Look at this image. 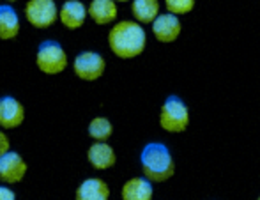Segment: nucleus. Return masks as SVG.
Instances as JSON below:
<instances>
[{
	"label": "nucleus",
	"instance_id": "f257e3e1",
	"mask_svg": "<svg viewBox=\"0 0 260 200\" xmlns=\"http://www.w3.org/2000/svg\"><path fill=\"white\" fill-rule=\"evenodd\" d=\"M108 46L119 59L129 60L142 55L147 46V34L135 20L117 21L108 32Z\"/></svg>",
	"mask_w": 260,
	"mask_h": 200
},
{
	"label": "nucleus",
	"instance_id": "f03ea898",
	"mask_svg": "<svg viewBox=\"0 0 260 200\" xmlns=\"http://www.w3.org/2000/svg\"><path fill=\"white\" fill-rule=\"evenodd\" d=\"M144 177L151 183H165L175 174V163L170 149L161 142H149L140 154Z\"/></svg>",
	"mask_w": 260,
	"mask_h": 200
},
{
	"label": "nucleus",
	"instance_id": "7ed1b4c3",
	"mask_svg": "<svg viewBox=\"0 0 260 200\" xmlns=\"http://www.w3.org/2000/svg\"><path fill=\"white\" fill-rule=\"evenodd\" d=\"M159 126L168 133H182L189 126V108L179 96H168L159 110Z\"/></svg>",
	"mask_w": 260,
	"mask_h": 200
},
{
	"label": "nucleus",
	"instance_id": "20e7f679",
	"mask_svg": "<svg viewBox=\"0 0 260 200\" xmlns=\"http://www.w3.org/2000/svg\"><path fill=\"white\" fill-rule=\"evenodd\" d=\"M69 64L68 53L62 48V45L53 39H46L39 45L38 53H36V66L41 73L48 76L60 75L66 71Z\"/></svg>",
	"mask_w": 260,
	"mask_h": 200
},
{
	"label": "nucleus",
	"instance_id": "39448f33",
	"mask_svg": "<svg viewBox=\"0 0 260 200\" xmlns=\"http://www.w3.org/2000/svg\"><path fill=\"white\" fill-rule=\"evenodd\" d=\"M106 60L101 53L87 50L75 57L73 60V71L83 82H96L105 75Z\"/></svg>",
	"mask_w": 260,
	"mask_h": 200
},
{
	"label": "nucleus",
	"instance_id": "423d86ee",
	"mask_svg": "<svg viewBox=\"0 0 260 200\" xmlns=\"http://www.w3.org/2000/svg\"><path fill=\"white\" fill-rule=\"evenodd\" d=\"M25 18L36 28H48L58 20L55 0H28L25 4Z\"/></svg>",
	"mask_w": 260,
	"mask_h": 200
},
{
	"label": "nucleus",
	"instance_id": "0eeeda50",
	"mask_svg": "<svg viewBox=\"0 0 260 200\" xmlns=\"http://www.w3.org/2000/svg\"><path fill=\"white\" fill-rule=\"evenodd\" d=\"M28 166L21 154L14 151H7L4 156H0V181L6 184L21 183L27 174Z\"/></svg>",
	"mask_w": 260,
	"mask_h": 200
},
{
	"label": "nucleus",
	"instance_id": "6e6552de",
	"mask_svg": "<svg viewBox=\"0 0 260 200\" xmlns=\"http://www.w3.org/2000/svg\"><path fill=\"white\" fill-rule=\"evenodd\" d=\"M25 121V108L16 97L4 96L0 97V128L16 129Z\"/></svg>",
	"mask_w": 260,
	"mask_h": 200
},
{
	"label": "nucleus",
	"instance_id": "1a4fd4ad",
	"mask_svg": "<svg viewBox=\"0 0 260 200\" xmlns=\"http://www.w3.org/2000/svg\"><path fill=\"white\" fill-rule=\"evenodd\" d=\"M151 25H152V34H154V38L159 43H165V45L174 43L175 39L181 36V30H182L179 16L170 14V13L157 14V18Z\"/></svg>",
	"mask_w": 260,
	"mask_h": 200
},
{
	"label": "nucleus",
	"instance_id": "9d476101",
	"mask_svg": "<svg viewBox=\"0 0 260 200\" xmlns=\"http://www.w3.org/2000/svg\"><path fill=\"white\" fill-rule=\"evenodd\" d=\"M58 20L69 30L83 27L87 20V7L80 0H66L58 9Z\"/></svg>",
	"mask_w": 260,
	"mask_h": 200
},
{
	"label": "nucleus",
	"instance_id": "9b49d317",
	"mask_svg": "<svg viewBox=\"0 0 260 200\" xmlns=\"http://www.w3.org/2000/svg\"><path fill=\"white\" fill-rule=\"evenodd\" d=\"M87 159L96 170H108L117 163V154L113 147L106 142H96L87 151Z\"/></svg>",
	"mask_w": 260,
	"mask_h": 200
},
{
	"label": "nucleus",
	"instance_id": "f8f14e48",
	"mask_svg": "<svg viewBox=\"0 0 260 200\" xmlns=\"http://www.w3.org/2000/svg\"><path fill=\"white\" fill-rule=\"evenodd\" d=\"M87 16L96 25H110L117 20L119 9L115 0H92L87 7Z\"/></svg>",
	"mask_w": 260,
	"mask_h": 200
},
{
	"label": "nucleus",
	"instance_id": "ddd939ff",
	"mask_svg": "<svg viewBox=\"0 0 260 200\" xmlns=\"http://www.w3.org/2000/svg\"><path fill=\"white\" fill-rule=\"evenodd\" d=\"M122 200H152L154 197V188L152 183L145 177H131L126 181L120 190Z\"/></svg>",
	"mask_w": 260,
	"mask_h": 200
},
{
	"label": "nucleus",
	"instance_id": "4468645a",
	"mask_svg": "<svg viewBox=\"0 0 260 200\" xmlns=\"http://www.w3.org/2000/svg\"><path fill=\"white\" fill-rule=\"evenodd\" d=\"M76 200H108L110 198V188L100 177H89L82 181L80 186L76 188L75 193Z\"/></svg>",
	"mask_w": 260,
	"mask_h": 200
},
{
	"label": "nucleus",
	"instance_id": "2eb2a0df",
	"mask_svg": "<svg viewBox=\"0 0 260 200\" xmlns=\"http://www.w3.org/2000/svg\"><path fill=\"white\" fill-rule=\"evenodd\" d=\"M20 34V16L11 4L0 6V39L9 41Z\"/></svg>",
	"mask_w": 260,
	"mask_h": 200
},
{
	"label": "nucleus",
	"instance_id": "dca6fc26",
	"mask_svg": "<svg viewBox=\"0 0 260 200\" xmlns=\"http://www.w3.org/2000/svg\"><path fill=\"white\" fill-rule=\"evenodd\" d=\"M131 13L137 23H152L159 14V2L157 0H131Z\"/></svg>",
	"mask_w": 260,
	"mask_h": 200
},
{
	"label": "nucleus",
	"instance_id": "f3484780",
	"mask_svg": "<svg viewBox=\"0 0 260 200\" xmlns=\"http://www.w3.org/2000/svg\"><path fill=\"white\" fill-rule=\"evenodd\" d=\"M113 133L112 122L106 117H94L89 122V137L94 138L96 142H106Z\"/></svg>",
	"mask_w": 260,
	"mask_h": 200
},
{
	"label": "nucleus",
	"instance_id": "a211bd4d",
	"mask_svg": "<svg viewBox=\"0 0 260 200\" xmlns=\"http://www.w3.org/2000/svg\"><path fill=\"white\" fill-rule=\"evenodd\" d=\"M197 0H165V7L170 14L175 16H182V14H188L193 11Z\"/></svg>",
	"mask_w": 260,
	"mask_h": 200
},
{
	"label": "nucleus",
	"instance_id": "6ab92c4d",
	"mask_svg": "<svg viewBox=\"0 0 260 200\" xmlns=\"http://www.w3.org/2000/svg\"><path fill=\"white\" fill-rule=\"evenodd\" d=\"M7 151H11V142H9V137L0 129V156H4Z\"/></svg>",
	"mask_w": 260,
	"mask_h": 200
},
{
	"label": "nucleus",
	"instance_id": "aec40b11",
	"mask_svg": "<svg viewBox=\"0 0 260 200\" xmlns=\"http://www.w3.org/2000/svg\"><path fill=\"white\" fill-rule=\"evenodd\" d=\"M0 200H16V193L11 188L0 186Z\"/></svg>",
	"mask_w": 260,
	"mask_h": 200
},
{
	"label": "nucleus",
	"instance_id": "412c9836",
	"mask_svg": "<svg viewBox=\"0 0 260 200\" xmlns=\"http://www.w3.org/2000/svg\"><path fill=\"white\" fill-rule=\"evenodd\" d=\"M115 2H131V0H115Z\"/></svg>",
	"mask_w": 260,
	"mask_h": 200
},
{
	"label": "nucleus",
	"instance_id": "4be33fe9",
	"mask_svg": "<svg viewBox=\"0 0 260 200\" xmlns=\"http://www.w3.org/2000/svg\"><path fill=\"white\" fill-rule=\"evenodd\" d=\"M9 4H13V2H20V0H7Z\"/></svg>",
	"mask_w": 260,
	"mask_h": 200
},
{
	"label": "nucleus",
	"instance_id": "5701e85b",
	"mask_svg": "<svg viewBox=\"0 0 260 200\" xmlns=\"http://www.w3.org/2000/svg\"><path fill=\"white\" fill-rule=\"evenodd\" d=\"M258 200H260V197H258Z\"/></svg>",
	"mask_w": 260,
	"mask_h": 200
}]
</instances>
